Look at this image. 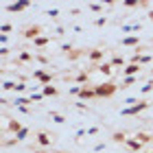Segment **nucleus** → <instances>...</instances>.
Instances as JSON below:
<instances>
[{"instance_id":"1","label":"nucleus","mask_w":153,"mask_h":153,"mask_svg":"<svg viewBox=\"0 0 153 153\" xmlns=\"http://www.w3.org/2000/svg\"><path fill=\"white\" fill-rule=\"evenodd\" d=\"M92 88H94V92H96L99 99H112V96L116 94V90H118V85L114 81H103V83H96V85H92Z\"/></svg>"},{"instance_id":"2","label":"nucleus","mask_w":153,"mask_h":153,"mask_svg":"<svg viewBox=\"0 0 153 153\" xmlns=\"http://www.w3.org/2000/svg\"><path fill=\"white\" fill-rule=\"evenodd\" d=\"M42 33H44V26H42V24H29V26L22 29V37L35 42L37 37H42Z\"/></svg>"},{"instance_id":"3","label":"nucleus","mask_w":153,"mask_h":153,"mask_svg":"<svg viewBox=\"0 0 153 153\" xmlns=\"http://www.w3.org/2000/svg\"><path fill=\"white\" fill-rule=\"evenodd\" d=\"M149 107H151V101H138L136 105L120 109V114H123V116H138L140 112H144V109H149Z\"/></svg>"},{"instance_id":"4","label":"nucleus","mask_w":153,"mask_h":153,"mask_svg":"<svg viewBox=\"0 0 153 153\" xmlns=\"http://www.w3.org/2000/svg\"><path fill=\"white\" fill-rule=\"evenodd\" d=\"M35 140H37V144H39L42 149H48V147H53L55 136H53V134H48V131H37Z\"/></svg>"},{"instance_id":"5","label":"nucleus","mask_w":153,"mask_h":153,"mask_svg":"<svg viewBox=\"0 0 153 153\" xmlns=\"http://www.w3.org/2000/svg\"><path fill=\"white\" fill-rule=\"evenodd\" d=\"M29 7H31L29 0H18V2H9V4H4V9H7V11H11V13H18V11L29 9Z\"/></svg>"},{"instance_id":"6","label":"nucleus","mask_w":153,"mask_h":153,"mask_svg":"<svg viewBox=\"0 0 153 153\" xmlns=\"http://www.w3.org/2000/svg\"><path fill=\"white\" fill-rule=\"evenodd\" d=\"M33 79H37L42 85H51L53 83V74H48L46 70H42V68H37L35 72H33Z\"/></svg>"},{"instance_id":"7","label":"nucleus","mask_w":153,"mask_h":153,"mask_svg":"<svg viewBox=\"0 0 153 153\" xmlns=\"http://www.w3.org/2000/svg\"><path fill=\"white\" fill-rule=\"evenodd\" d=\"M103 57H105V51H103V48H90L88 51V59L92 61V64H103Z\"/></svg>"},{"instance_id":"8","label":"nucleus","mask_w":153,"mask_h":153,"mask_svg":"<svg viewBox=\"0 0 153 153\" xmlns=\"http://www.w3.org/2000/svg\"><path fill=\"white\" fill-rule=\"evenodd\" d=\"M140 70H142L140 64H127V66L123 68V74H125V76H138V72H140Z\"/></svg>"},{"instance_id":"9","label":"nucleus","mask_w":153,"mask_h":153,"mask_svg":"<svg viewBox=\"0 0 153 153\" xmlns=\"http://www.w3.org/2000/svg\"><path fill=\"white\" fill-rule=\"evenodd\" d=\"M96 70H99L103 76H107V79H109V76L114 74V66L109 64V61H103V64H99V66H96Z\"/></svg>"},{"instance_id":"10","label":"nucleus","mask_w":153,"mask_h":153,"mask_svg":"<svg viewBox=\"0 0 153 153\" xmlns=\"http://www.w3.org/2000/svg\"><path fill=\"white\" fill-rule=\"evenodd\" d=\"M125 144H127L129 151H142V147H144V144L140 140H136V138H127V142H125Z\"/></svg>"},{"instance_id":"11","label":"nucleus","mask_w":153,"mask_h":153,"mask_svg":"<svg viewBox=\"0 0 153 153\" xmlns=\"http://www.w3.org/2000/svg\"><path fill=\"white\" fill-rule=\"evenodd\" d=\"M94 96H96V92H94V88H88V85H85V88H83L81 92H79V99H81V101L94 99Z\"/></svg>"},{"instance_id":"12","label":"nucleus","mask_w":153,"mask_h":153,"mask_svg":"<svg viewBox=\"0 0 153 153\" xmlns=\"http://www.w3.org/2000/svg\"><path fill=\"white\" fill-rule=\"evenodd\" d=\"M136 140H140L142 144H147V142H153V134H149V131H138V134L134 136Z\"/></svg>"},{"instance_id":"13","label":"nucleus","mask_w":153,"mask_h":153,"mask_svg":"<svg viewBox=\"0 0 153 153\" xmlns=\"http://www.w3.org/2000/svg\"><path fill=\"white\" fill-rule=\"evenodd\" d=\"M18 61H20V64H29V61H35V55H31L29 51H20Z\"/></svg>"},{"instance_id":"14","label":"nucleus","mask_w":153,"mask_h":153,"mask_svg":"<svg viewBox=\"0 0 153 153\" xmlns=\"http://www.w3.org/2000/svg\"><path fill=\"white\" fill-rule=\"evenodd\" d=\"M7 131H11L13 136H16L18 131H22V125H20V120H16V118H13V120H9V123H7Z\"/></svg>"},{"instance_id":"15","label":"nucleus","mask_w":153,"mask_h":153,"mask_svg":"<svg viewBox=\"0 0 153 153\" xmlns=\"http://www.w3.org/2000/svg\"><path fill=\"white\" fill-rule=\"evenodd\" d=\"M125 61H127V59H125L123 55H112V59H109V64H112L114 68H123V66H127V64H125Z\"/></svg>"},{"instance_id":"16","label":"nucleus","mask_w":153,"mask_h":153,"mask_svg":"<svg viewBox=\"0 0 153 153\" xmlns=\"http://www.w3.org/2000/svg\"><path fill=\"white\" fill-rule=\"evenodd\" d=\"M120 44H123V46H136V48H138V44H140V37H138V35H129V37L120 39Z\"/></svg>"},{"instance_id":"17","label":"nucleus","mask_w":153,"mask_h":153,"mask_svg":"<svg viewBox=\"0 0 153 153\" xmlns=\"http://www.w3.org/2000/svg\"><path fill=\"white\" fill-rule=\"evenodd\" d=\"M42 94H44V96H57V94H59V90L51 83V85H42Z\"/></svg>"},{"instance_id":"18","label":"nucleus","mask_w":153,"mask_h":153,"mask_svg":"<svg viewBox=\"0 0 153 153\" xmlns=\"http://www.w3.org/2000/svg\"><path fill=\"white\" fill-rule=\"evenodd\" d=\"M48 44H51V37H48V35H42V37H37L35 42H33V46H35V48H46Z\"/></svg>"},{"instance_id":"19","label":"nucleus","mask_w":153,"mask_h":153,"mask_svg":"<svg viewBox=\"0 0 153 153\" xmlns=\"http://www.w3.org/2000/svg\"><path fill=\"white\" fill-rule=\"evenodd\" d=\"M112 140H114L116 144H123V142H127V134H125V131H114V134H112Z\"/></svg>"},{"instance_id":"20","label":"nucleus","mask_w":153,"mask_h":153,"mask_svg":"<svg viewBox=\"0 0 153 153\" xmlns=\"http://www.w3.org/2000/svg\"><path fill=\"white\" fill-rule=\"evenodd\" d=\"M136 81H138V76H125V79H123V83H118V88H120V90H125V88L134 85Z\"/></svg>"},{"instance_id":"21","label":"nucleus","mask_w":153,"mask_h":153,"mask_svg":"<svg viewBox=\"0 0 153 153\" xmlns=\"http://www.w3.org/2000/svg\"><path fill=\"white\" fill-rule=\"evenodd\" d=\"M74 81H76V83H88V81H90V72H85V70L76 72V76H74Z\"/></svg>"},{"instance_id":"22","label":"nucleus","mask_w":153,"mask_h":153,"mask_svg":"<svg viewBox=\"0 0 153 153\" xmlns=\"http://www.w3.org/2000/svg\"><path fill=\"white\" fill-rule=\"evenodd\" d=\"M48 116H51V118H53V120L57 123V125H61V123H66V116H61L59 112H51Z\"/></svg>"},{"instance_id":"23","label":"nucleus","mask_w":153,"mask_h":153,"mask_svg":"<svg viewBox=\"0 0 153 153\" xmlns=\"http://www.w3.org/2000/svg\"><path fill=\"white\" fill-rule=\"evenodd\" d=\"M26 136H29V127H22V131H18V134H16V140L22 142V140H26Z\"/></svg>"},{"instance_id":"24","label":"nucleus","mask_w":153,"mask_h":153,"mask_svg":"<svg viewBox=\"0 0 153 153\" xmlns=\"http://www.w3.org/2000/svg\"><path fill=\"white\" fill-rule=\"evenodd\" d=\"M85 136H88V131H76L74 142H76V144H83V142H85Z\"/></svg>"},{"instance_id":"25","label":"nucleus","mask_w":153,"mask_h":153,"mask_svg":"<svg viewBox=\"0 0 153 153\" xmlns=\"http://www.w3.org/2000/svg\"><path fill=\"white\" fill-rule=\"evenodd\" d=\"M13 90H16V92H24V90H26L24 81H16V85H13Z\"/></svg>"},{"instance_id":"26","label":"nucleus","mask_w":153,"mask_h":153,"mask_svg":"<svg viewBox=\"0 0 153 153\" xmlns=\"http://www.w3.org/2000/svg\"><path fill=\"white\" fill-rule=\"evenodd\" d=\"M42 99H44V94H42V92H31V101H35V103H39Z\"/></svg>"},{"instance_id":"27","label":"nucleus","mask_w":153,"mask_h":153,"mask_svg":"<svg viewBox=\"0 0 153 153\" xmlns=\"http://www.w3.org/2000/svg\"><path fill=\"white\" fill-rule=\"evenodd\" d=\"M151 64V55H140V66H147Z\"/></svg>"},{"instance_id":"28","label":"nucleus","mask_w":153,"mask_h":153,"mask_svg":"<svg viewBox=\"0 0 153 153\" xmlns=\"http://www.w3.org/2000/svg\"><path fill=\"white\" fill-rule=\"evenodd\" d=\"M88 7H90V9H92L94 13H101V11H103V7H101V4H96V2H90Z\"/></svg>"},{"instance_id":"29","label":"nucleus","mask_w":153,"mask_h":153,"mask_svg":"<svg viewBox=\"0 0 153 153\" xmlns=\"http://www.w3.org/2000/svg\"><path fill=\"white\" fill-rule=\"evenodd\" d=\"M123 4H125V7H140L138 0H123Z\"/></svg>"},{"instance_id":"30","label":"nucleus","mask_w":153,"mask_h":153,"mask_svg":"<svg viewBox=\"0 0 153 153\" xmlns=\"http://www.w3.org/2000/svg\"><path fill=\"white\" fill-rule=\"evenodd\" d=\"M151 90H153V81H149L147 85H142V90H140V92H142V94H147V92H151Z\"/></svg>"},{"instance_id":"31","label":"nucleus","mask_w":153,"mask_h":153,"mask_svg":"<svg viewBox=\"0 0 153 153\" xmlns=\"http://www.w3.org/2000/svg\"><path fill=\"white\" fill-rule=\"evenodd\" d=\"M83 90V85H72L70 88V94H74V96H79V92Z\"/></svg>"},{"instance_id":"32","label":"nucleus","mask_w":153,"mask_h":153,"mask_svg":"<svg viewBox=\"0 0 153 153\" xmlns=\"http://www.w3.org/2000/svg\"><path fill=\"white\" fill-rule=\"evenodd\" d=\"M94 24H96V26H105V24H107V18H96Z\"/></svg>"},{"instance_id":"33","label":"nucleus","mask_w":153,"mask_h":153,"mask_svg":"<svg viewBox=\"0 0 153 153\" xmlns=\"http://www.w3.org/2000/svg\"><path fill=\"white\" fill-rule=\"evenodd\" d=\"M35 61H39V64H48V57H44V55H35Z\"/></svg>"},{"instance_id":"34","label":"nucleus","mask_w":153,"mask_h":153,"mask_svg":"<svg viewBox=\"0 0 153 153\" xmlns=\"http://www.w3.org/2000/svg\"><path fill=\"white\" fill-rule=\"evenodd\" d=\"M96 134H99V127H90L88 129V136H96Z\"/></svg>"},{"instance_id":"35","label":"nucleus","mask_w":153,"mask_h":153,"mask_svg":"<svg viewBox=\"0 0 153 153\" xmlns=\"http://www.w3.org/2000/svg\"><path fill=\"white\" fill-rule=\"evenodd\" d=\"M9 31H11V24H7V22H4V24H2V35H7Z\"/></svg>"},{"instance_id":"36","label":"nucleus","mask_w":153,"mask_h":153,"mask_svg":"<svg viewBox=\"0 0 153 153\" xmlns=\"http://www.w3.org/2000/svg\"><path fill=\"white\" fill-rule=\"evenodd\" d=\"M46 16H51V18H57V16H59V11H57V9H53V11H48Z\"/></svg>"},{"instance_id":"37","label":"nucleus","mask_w":153,"mask_h":153,"mask_svg":"<svg viewBox=\"0 0 153 153\" xmlns=\"http://www.w3.org/2000/svg\"><path fill=\"white\" fill-rule=\"evenodd\" d=\"M0 55H2V57H7V55H9V48L2 46V48H0Z\"/></svg>"},{"instance_id":"38","label":"nucleus","mask_w":153,"mask_h":153,"mask_svg":"<svg viewBox=\"0 0 153 153\" xmlns=\"http://www.w3.org/2000/svg\"><path fill=\"white\" fill-rule=\"evenodd\" d=\"M103 149H105V144H103V142H99V144L94 147V151H96V153H99V151H103Z\"/></svg>"},{"instance_id":"39","label":"nucleus","mask_w":153,"mask_h":153,"mask_svg":"<svg viewBox=\"0 0 153 153\" xmlns=\"http://www.w3.org/2000/svg\"><path fill=\"white\" fill-rule=\"evenodd\" d=\"M76 109H81V112H88V107L83 105V103H76Z\"/></svg>"},{"instance_id":"40","label":"nucleus","mask_w":153,"mask_h":153,"mask_svg":"<svg viewBox=\"0 0 153 153\" xmlns=\"http://www.w3.org/2000/svg\"><path fill=\"white\" fill-rule=\"evenodd\" d=\"M33 153H46V151H44V149H39V151H33Z\"/></svg>"},{"instance_id":"41","label":"nucleus","mask_w":153,"mask_h":153,"mask_svg":"<svg viewBox=\"0 0 153 153\" xmlns=\"http://www.w3.org/2000/svg\"><path fill=\"white\" fill-rule=\"evenodd\" d=\"M149 20H153V11H149Z\"/></svg>"},{"instance_id":"42","label":"nucleus","mask_w":153,"mask_h":153,"mask_svg":"<svg viewBox=\"0 0 153 153\" xmlns=\"http://www.w3.org/2000/svg\"><path fill=\"white\" fill-rule=\"evenodd\" d=\"M147 153H153V151H147Z\"/></svg>"},{"instance_id":"43","label":"nucleus","mask_w":153,"mask_h":153,"mask_svg":"<svg viewBox=\"0 0 153 153\" xmlns=\"http://www.w3.org/2000/svg\"><path fill=\"white\" fill-rule=\"evenodd\" d=\"M151 151H153V149H151Z\"/></svg>"}]
</instances>
